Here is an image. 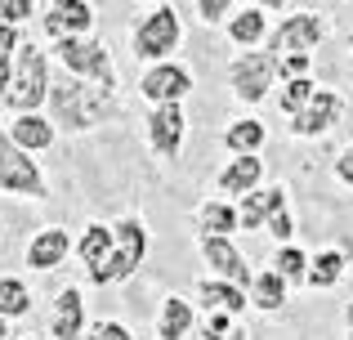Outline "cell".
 I'll list each match as a JSON object with an SVG mask.
<instances>
[{
  "mask_svg": "<svg viewBox=\"0 0 353 340\" xmlns=\"http://www.w3.org/2000/svg\"><path fill=\"white\" fill-rule=\"evenodd\" d=\"M340 117H345V99H340L336 90L318 86V94L291 117V134H295V139H322L327 130H336Z\"/></svg>",
  "mask_w": 353,
  "mask_h": 340,
  "instance_id": "7c38bea8",
  "label": "cell"
},
{
  "mask_svg": "<svg viewBox=\"0 0 353 340\" xmlns=\"http://www.w3.org/2000/svg\"><path fill=\"white\" fill-rule=\"evenodd\" d=\"M345 269H349L345 251H336V246H327V251L309 255V273H304V287H313V291H331V287H336L340 278H345Z\"/></svg>",
  "mask_w": 353,
  "mask_h": 340,
  "instance_id": "603a6c76",
  "label": "cell"
},
{
  "mask_svg": "<svg viewBox=\"0 0 353 340\" xmlns=\"http://www.w3.org/2000/svg\"><path fill=\"white\" fill-rule=\"evenodd\" d=\"M331 170H336V179L345 183V188H353V148H345V152H340V157H336V166H331Z\"/></svg>",
  "mask_w": 353,
  "mask_h": 340,
  "instance_id": "d590c367",
  "label": "cell"
},
{
  "mask_svg": "<svg viewBox=\"0 0 353 340\" xmlns=\"http://www.w3.org/2000/svg\"><path fill=\"white\" fill-rule=\"evenodd\" d=\"M250 332L233 314H206L201 318V340H246Z\"/></svg>",
  "mask_w": 353,
  "mask_h": 340,
  "instance_id": "f1b7e54d",
  "label": "cell"
},
{
  "mask_svg": "<svg viewBox=\"0 0 353 340\" xmlns=\"http://www.w3.org/2000/svg\"><path fill=\"white\" fill-rule=\"evenodd\" d=\"M139 94L148 99L152 108L161 103H183V99L192 94V72L183 68V63H152V68L139 77Z\"/></svg>",
  "mask_w": 353,
  "mask_h": 340,
  "instance_id": "9c48e42d",
  "label": "cell"
},
{
  "mask_svg": "<svg viewBox=\"0 0 353 340\" xmlns=\"http://www.w3.org/2000/svg\"><path fill=\"white\" fill-rule=\"evenodd\" d=\"M0 340H9V323H5V318H0Z\"/></svg>",
  "mask_w": 353,
  "mask_h": 340,
  "instance_id": "ab89813d",
  "label": "cell"
},
{
  "mask_svg": "<svg viewBox=\"0 0 353 340\" xmlns=\"http://www.w3.org/2000/svg\"><path fill=\"white\" fill-rule=\"evenodd\" d=\"M345 340H353V300L345 305Z\"/></svg>",
  "mask_w": 353,
  "mask_h": 340,
  "instance_id": "f35d334b",
  "label": "cell"
},
{
  "mask_svg": "<svg viewBox=\"0 0 353 340\" xmlns=\"http://www.w3.org/2000/svg\"><path fill=\"white\" fill-rule=\"evenodd\" d=\"M18 27H0V59H14V50H18Z\"/></svg>",
  "mask_w": 353,
  "mask_h": 340,
  "instance_id": "8d00e7d4",
  "label": "cell"
},
{
  "mask_svg": "<svg viewBox=\"0 0 353 340\" xmlns=\"http://www.w3.org/2000/svg\"><path fill=\"white\" fill-rule=\"evenodd\" d=\"M268 130L259 117H241V121H233L224 130V148L233 152V157H259V148H264Z\"/></svg>",
  "mask_w": 353,
  "mask_h": 340,
  "instance_id": "d4e9b609",
  "label": "cell"
},
{
  "mask_svg": "<svg viewBox=\"0 0 353 340\" xmlns=\"http://www.w3.org/2000/svg\"><path fill=\"white\" fill-rule=\"evenodd\" d=\"M72 251L81 255V264H85V273H94V269H103L108 264V255H112V224H85V233L72 242Z\"/></svg>",
  "mask_w": 353,
  "mask_h": 340,
  "instance_id": "7402d4cb",
  "label": "cell"
},
{
  "mask_svg": "<svg viewBox=\"0 0 353 340\" xmlns=\"http://www.w3.org/2000/svg\"><path fill=\"white\" fill-rule=\"evenodd\" d=\"M277 210H286V188L282 183H264V188L246 192L237 201V228H264Z\"/></svg>",
  "mask_w": 353,
  "mask_h": 340,
  "instance_id": "e0dca14e",
  "label": "cell"
},
{
  "mask_svg": "<svg viewBox=\"0 0 353 340\" xmlns=\"http://www.w3.org/2000/svg\"><path fill=\"white\" fill-rule=\"evenodd\" d=\"M183 139H188V117H183V103H161L148 112V148L157 157L174 161L183 152Z\"/></svg>",
  "mask_w": 353,
  "mask_h": 340,
  "instance_id": "30bf717a",
  "label": "cell"
},
{
  "mask_svg": "<svg viewBox=\"0 0 353 340\" xmlns=\"http://www.w3.org/2000/svg\"><path fill=\"white\" fill-rule=\"evenodd\" d=\"M183 41V23L174 5H152L130 32V45H134V59H143L148 68L152 63H170V54L179 50Z\"/></svg>",
  "mask_w": 353,
  "mask_h": 340,
  "instance_id": "277c9868",
  "label": "cell"
},
{
  "mask_svg": "<svg viewBox=\"0 0 353 340\" xmlns=\"http://www.w3.org/2000/svg\"><path fill=\"white\" fill-rule=\"evenodd\" d=\"M68 255H72V237H68V228H59V224L32 233V242H27V264H32L36 273H50V269H59V264H68Z\"/></svg>",
  "mask_w": 353,
  "mask_h": 340,
  "instance_id": "2e32d148",
  "label": "cell"
},
{
  "mask_svg": "<svg viewBox=\"0 0 353 340\" xmlns=\"http://www.w3.org/2000/svg\"><path fill=\"white\" fill-rule=\"evenodd\" d=\"M349 54H353V36H349Z\"/></svg>",
  "mask_w": 353,
  "mask_h": 340,
  "instance_id": "60d3db41",
  "label": "cell"
},
{
  "mask_svg": "<svg viewBox=\"0 0 353 340\" xmlns=\"http://www.w3.org/2000/svg\"><path fill=\"white\" fill-rule=\"evenodd\" d=\"M215 188L224 192V201H237L246 197V192L264 188V157H233L224 170L215 174Z\"/></svg>",
  "mask_w": 353,
  "mask_h": 340,
  "instance_id": "5bb4252c",
  "label": "cell"
},
{
  "mask_svg": "<svg viewBox=\"0 0 353 340\" xmlns=\"http://www.w3.org/2000/svg\"><path fill=\"white\" fill-rule=\"evenodd\" d=\"M309 68H313L309 54H291V59H277V77H282V81H300V77H309Z\"/></svg>",
  "mask_w": 353,
  "mask_h": 340,
  "instance_id": "836d02e7",
  "label": "cell"
},
{
  "mask_svg": "<svg viewBox=\"0 0 353 340\" xmlns=\"http://www.w3.org/2000/svg\"><path fill=\"white\" fill-rule=\"evenodd\" d=\"M197 300H201L206 314H233V318L246 314V291L228 287V282H219V278H201L197 282Z\"/></svg>",
  "mask_w": 353,
  "mask_h": 340,
  "instance_id": "44dd1931",
  "label": "cell"
},
{
  "mask_svg": "<svg viewBox=\"0 0 353 340\" xmlns=\"http://www.w3.org/2000/svg\"><path fill=\"white\" fill-rule=\"evenodd\" d=\"M50 336L54 340H85V300L77 287H63L50 309Z\"/></svg>",
  "mask_w": 353,
  "mask_h": 340,
  "instance_id": "9a60e30c",
  "label": "cell"
},
{
  "mask_svg": "<svg viewBox=\"0 0 353 340\" xmlns=\"http://www.w3.org/2000/svg\"><path fill=\"white\" fill-rule=\"evenodd\" d=\"M197 246H201V260L210 264V278L228 282V287H241V291L250 287V273L255 269L246 264V255L237 251L233 237H201L197 233Z\"/></svg>",
  "mask_w": 353,
  "mask_h": 340,
  "instance_id": "8fae6325",
  "label": "cell"
},
{
  "mask_svg": "<svg viewBox=\"0 0 353 340\" xmlns=\"http://www.w3.org/2000/svg\"><path fill=\"white\" fill-rule=\"evenodd\" d=\"M0 192H14V197H45V174L36 166V157L18 152L14 143L0 130Z\"/></svg>",
  "mask_w": 353,
  "mask_h": 340,
  "instance_id": "ba28073f",
  "label": "cell"
},
{
  "mask_svg": "<svg viewBox=\"0 0 353 340\" xmlns=\"http://www.w3.org/2000/svg\"><path fill=\"white\" fill-rule=\"evenodd\" d=\"M264 233L273 237L277 246H291V237H295V219H291V210H277V215L264 224Z\"/></svg>",
  "mask_w": 353,
  "mask_h": 340,
  "instance_id": "d6a6232c",
  "label": "cell"
},
{
  "mask_svg": "<svg viewBox=\"0 0 353 340\" xmlns=\"http://www.w3.org/2000/svg\"><path fill=\"white\" fill-rule=\"evenodd\" d=\"M5 139L14 143L18 152H27V157H36V152L54 148V139H59V130L50 126V117L32 112V117H14V121L5 126Z\"/></svg>",
  "mask_w": 353,
  "mask_h": 340,
  "instance_id": "ac0fdd59",
  "label": "cell"
},
{
  "mask_svg": "<svg viewBox=\"0 0 353 340\" xmlns=\"http://www.w3.org/2000/svg\"><path fill=\"white\" fill-rule=\"evenodd\" d=\"M50 126L54 130H68V134H85L94 126H103L108 117H117V90L103 86H90V81H50Z\"/></svg>",
  "mask_w": 353,
  "mask_h": 340,
  "instance_id": "6da1fadb",
  "label": "cell"
},
{
  "mask_svg": "<svg viewBox=\"0 0 353 340\" xmlns=\"http://www.w3.org/2000/svg\"><path fill=\"white\" fill-rule=\"evenodd\" d=\"M331 23L322 14H313V9H295V14H286L282 23L268 32V54L273 59H291V54H309L318 50L322 41H327Z\"/></svg>",
  "mask_w": 353,
  "mask_h": 340,
  "instance_id": "8992f818",
  "label": "cell"
},
{
  "mask_svg": "<svg viewBox=\"0 0 353 340\" xmlns=\"http://www.w3.org/2000/svg\"><path fill=\"white\" fill-rule=\"evenodd\" d=\"M197 332V314H192V300L183 296H165L157 309V340H188Z\"/></svg>",
  "mask_w": 353,
  "mask_h": 340,
  "instance_id": "ffe728a7",
  "label": "cell"
},
{
  "mask_svg": "<svg viewBox=\"0 0 353 340\" xmlns=\"http://www.w3.org/2000/svg\"><path fill=\"white\" fill-rule=\"evenodd\" d=\"M228 86H233V94H237L246 108L264 103V99L273 94V86H277V59H273L268 50H246V54H237V59L228 63Z\"/></svg>",
  "mask_w": 353,
  "mask_h": 340,
  "instance_id": "52a82bcc",
  "label": "cell"
},
{
  "mask_svg": "<svg viewBox=\"0 0 353 340\" xmlns=\"http://www.w3.org/2000/svg\"><path fill=\"white\" fill-rule=\"evenodd\" d=\"M54 59L68 68V77L90 81V86L117 90V63L108 54V45L99 36H77V41H59L54 45Z\"/></svg>",
  "mask_w": 353,
  "mask_h": 340,
  "instance_id": "5b68a950",
  "label": "cell"
},
{
  "mask_svg": "<svg viewBox=\"0 0 353 340\" xmlns=\"http://www.w3.org/2000/svg\"><path fill=\"white\" fill-rule=\"evenodd\" d=\"M233 0H197V5H192V14L201 18V23H228V18H233Z\"/></svg>",
  "mask_w": 353,
  "mask_h": 340,
  "instance_id": "4dcf8cb0",
  "label": "cell"
},
{
  "mask_svg": "<svg viewBox=\"0 0 353 340\" xmlns=\"http://www.w3.org/2000/svg\"><path fill=\"white\" fill-rule=\"evenodd\" d=\"M85 340H94V336H85Z\"/></svg>",
  "mask_w": 353,
  "mask_h": 340,
  "instance_id": "7bdbcfd3",
  "label": "cell"
},
{
  "mask_svg": "<svg viewBox=\"0 0 353 340\" xmlns=\"http://www.w3.org/2000/svg\"><path fill=\"white\" fill-rule=\"evenodd\" d=\"M148 260V224L139 215H125L112 224V255H108L103 269L90 273L94 287H112V282H130Z\"/></svg>",
  "mask_w": 353,
  "mask_h": 340,
  "instance_id": "3957f363",
  "label": "cell"
},
{
  "mask_svg": "<svg viewBox=\"0 0 353 340\" xmlns=\"http://www.w3.org/2000/svg\"><path fill=\"white\" fill-rule=\"evenodd\" d=\"M32 314V291H27L23 278H0V318H23Z\"/></svg>",
  "mask_w": 353,
  "mask_h": 340,
  "instance_id": "4316f807",
  "label": "cell"
},
{
  "mask_svg": "<svg viewBox=\"0 0 353 340\" xmlns=\"http://www.w3.org/2000/svg\"><path fill=\"white\" fill-rule=\"evenodd\" d=\"M313 94H318V81H313V77L282 81V94H277V103H282V112H286V117H295V112H300V108L309 103Z\"/></svg>",
  "mask_w": 353,
  "mask_h": 340,
  "instance_id": "f546056e",
  "label": "cell"
},
{
  "mask_svg": "<svg viewBox=\"0 0 353 340\" xmlns=\"http://www.w3.org/2000/svg\"><path fill=\"white\" fill-rule=\"evenodd\" d=\"M41 27L54 36V45L90 36V27H94V5H85V0H50L45 14H41Z\"/></svg>",
  "mask_w": 353,
  "mask_h": 340,
  "instance_id": "4fadbf2b",
  "label": "cell"
},
{
  "mask_svg": "<svg viewBox=\"0 0 353 340\" xmlns=\"http://www.w3.org/2000/svg\"><path fill=\"white\" fill-rule=\"evenodd\" d=\"M23 340H32V336H23Z\"/></svg>",
  "mask_w": 353,
  "mask_h": 340,
  "instance_id": "b9f144b4",
  "label": "cell"
},
{
  "mask_svg": "<svg viewBox=\"0 0 353 340\" xmlns=\"http://www.w3.org/2000/svg\"><path fill=\"white\" fill-rule=\"evenodd\" d=\"M9 72H14V63L0 59V99H5V90H9Z\"/></svg>",
  "mask_w": 353,
  "mask_h": 340,
  "instance_id": "74e56055",
  "label": "cell"
},
{
  "mask_svg": "<svg viewBox=\"0 0 353 340\" xmlns=\"http://www.w3.org/2000/svg\"><path fill=\"white\" fill-rule=\"evenodd\" d=\"M94 340H134V336H130V327L121 318H108V323L94 327Z\"/></svg>",
  "mask_w": 353,
  "mask_h": 340,
  "instance_id": "e575fe53",
  "label": "cell"
},
{
  "mask_svg": "<svg viewBox=\"0 0 353 340\" xmlns=\"http://www.w3.org/2000/svg\"><path fill=\"white\" fill-rule=\"evenodd\" d=\"M197 228L201 237H233L237 233V206L224 197H210L197 206Z\"/></svg>",
  "mask_w": 353,
  "mask_h": 340,
  "instance_id": "484cf974",
  "label": "cell"
},
{
  "mask_svg": "<svg viewBox=\"0 0 353 340\" xmlns=\"http://www.w3.org/2000/svg\"><path fill=\"white\" fill-rule=\"evenodd\" d=\"M32 14H36L32 0H0V27H18V23H27Z\"/></svg>",
  "mask_w": 353,
  "mask_h": 340,
  "instance_id": "1f68e13d",
  "label": "cell"
},
{
  "mask_svg": "<svg viewBox=\"0 0 353 340\" xmlns=\"http://www.w3.org/2000/svg\"><path fill=\"white\" fill-rule=\"evenodd\" d=\"M273 273L291 287V282H304V273H309V251H300V246H277L273 251Z\"/></svg>",
  "mask_w": 353,
  "mask_h": 340,
  "instance_id": "83f0119b",
  "label": "cell"
},
{
  "mask_svg": "<svg viewBox=\"0 0 353 340\" xmlns=\"http://www.w3.org/2000/svg\"><path fill=\"white\" fill-rule=\"evenodd\" d=\"M228 41H233L241 54L259 50V45L268 41V9L264 5H237L233 18H228Z\"/></svg>",
  "mask_w": 353,
  "mask_h": 340,
  "instance_id": "d6986e66",
  "label": "cell"
},
{
  "mask_svg": "<svg viewBox=\"0 0 353 340\" xmlns=\"http://www.w3.org/2000/svg\"><path fill=\"white\" fill-rule=\"evenodd\" d=\"M246 305H255L259 314H277L286 305V282L277 278L273 269H259L250 273V287H246Z\"/></svg>",
  "mask_w": 353,
  "mask_h": 340,
  "instance_id": "cb8c5ba5",
  "label": "cell"
},
{
  "mask_svg": "<svg viewBox=\"0 0 353 340\" xmlns=\"http://www.w3.org/2000/svg\"><path fill=\"white\" fill-rule=\"evenodd\" d=\"M9 63H14V72H9V90H5V99H0V108H9L14 117L41 112L45 94H50V59H45V50L32 45V41H23Z\"/></svg>",
  "mask_w": 353,
  "mask_h": 340,
  "instance_id": "7a4b0ae2",
  "label": "cell"
}]
</instances>
